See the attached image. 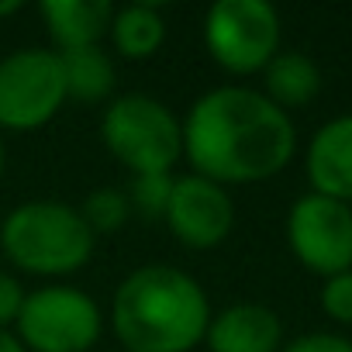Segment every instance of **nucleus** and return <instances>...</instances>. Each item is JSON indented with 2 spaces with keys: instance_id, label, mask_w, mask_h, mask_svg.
<instances>
[{
  "instance_id": "nucleus-4",
  "label": "nucleus",
  "mask_w": 352,
  "mask_h": 352,
  "mask_svg": "<svg viewBox=\"0 0 352 352\" xmlns=\"http://www.w3.org/2000/svg\"><path fill=\"white\" fill-rule=\"evenodd\" d=\"M104 145L121 159L135 176L169 173L184 155V124L173 111L145 94L118 97L100 121Z\"/></svg>"
},
{
  "instance_id": "nucleus-1",
  "label": "nucleus",
  "mask_w": 352,
  "mask_h": 352,
  "mask_svg": "<svg viewBox=\"0 0 352 352\" xmlns=\"http://www.w3.org/2000/svg\"><path fill=\"white\" fill-rule=\"evenodd\" d=\"M297 148L287 111L249 87L204 94L184 121V152L197 176L214 184H256L280 173Z\"/></svg>"
},
{
  "instance_id": "nucleus-3",
  "label": "nucleus",
  "mask_w": 352,
  "mask_h": 352,
  "mask_svg": "<svg viewBox=\"0 0 352 352\" xmlns=\"http://www.w3.org/2000/svg\"><path fill=\"white\" fill-rule=\"evenodd\" d=\"M0 245L8 259L38 276H63L80 270L94 252V232L83 214L69 204L32 201L14 208L0 228Z\"/></svg>"
},
{
  "instance_id": "nucleus-7",
  "label": "nucleus",
  "mask_w": 352,
  "mask_h": 352,
  "mask_svg": "<svg viewBox=\"0 0 352 352\" xmlns=\"http://www.w3.org/2000/svg\"><path fill=\"white\" fill-rule=\"evenodd\" d=\"M66 100L59 52L21 49L0 63V124L28 131L42 128Z\"/></svg>"
},
{
  "instance_id": "nucleus-14",
  "label": "nucleus",
  "mask_w": 352,
  "mask_h": 352,
  "mask_svg": "<svg viewBox=\"0 0 352 352\" xmlns=\"http://www.w3.org/2000/svg\"><path fill=\"white\" fill-rule=\"evenodd\" d=\"M59 63H63V76H66V97L94 104V100H104L111 94L114 66L100 45L66 49V52H59Z\"/></svg>"
},
{
  "instance_id": "nucleus-2",
  "label": "nucleus",
  "mask_w": 352,
  "mask_h": 352,
  "mask_svg": "<svg viewBox=\"0 0 352 352\" xmlns=\"http://www.w3.org/2000/svg\"><path fill=\"white\" fill-rule=\"evenodd\" d=\"M114 331L128 352H190L211 324L194 276L176 266H142L114 294Z\"/></svg>"
},
{
  "instance_id": "nucleus-15",
  "label": "nucleus",
  "mask_w": 352,
  "mask_h": 352,
  "mask_svg": "<svg viewBox=\"0 0 352 352\" xmlns=\"http://www.w3.org/2000/svg\"><path fill=\"white\" fill-rule=\"evenodd\" d=\"M111 38L118 45L121 56L128 59H148L162 38H166V25L159 18V11L152 4H128L121 11H114L111 18Z\"/></svg>"
},
{
  "instance_id": "nucleus-6",
  "label": "nucleus",
  "mask_w": 352,
  "mask_h": 352,
  "mask_svg": "<svg viewBox=\"0 0 352 352\" xmlns=\"http://www.w3.org/2000/svg\"><path fill=\"white\" fill-rule=\"evenodd\" d=\"M204 42L228 73L266 69L280 45V14L266 0H218L204 21Z\"/></svg>"
},
{
  "instance_id": "nucleus-10",
  "label": "nucleus",
  "mask_w": 352,
  "mask_h": 352,
  "mask_svg": "<svg viewBox=\"0 0 352 352\" xmlns=\"http://www.w3.org/2000/svg\"><path fill=\"white\" fill-rule=\"evenodd\" d=\"M307 180L314 194L352 201V114L331 118L307 145Z\"/></svg>"
},
{
  "instance_id": "nucleus-23",
  "label": "nucleus",
  "mask_w": 352,
  "mask_h": 352,
  "mask_svg": "<svg viewBox=\"0 0 352 352\" xmlns=\"http://www.w3.org/2000/svg\"><path fill=\"white\" fill-rule=\"evenodd\" d=\"M0 173H4V142H0Z\"/></svg>"
},
{
  "instance_id": "nucleus-12",
  "label": "nucleus",
  "mask_w": 352,
  "mask_h": 352,
  "mask_svg": "<svg viewBox=\"0 0 352 352\" xmlns=\"http://www.w3.org/2000/svg\"><path fill=\"white\" fill-rule=\"evenodd\" d=\"M111 0H42V21L59 42V52L97 45L111 32Z\"/></svg>"
},
{
  "instance_id": "nucleus-9",
  "label": "nucleus",
  "mask_w": 352,
  "mask_h": 352,
  "mask_svg": "<svg viewBox=\"0 0 352 352\" xmlns=\"http://www.w3.org/2000/svg\"><path fill=\"white\" fill-rule=\"evenodd\" d=\"M166 221L184 245L211 249L232 232L235 208L221 184L204 180V176L194 173V176H184V180H173Z\"/></svg>"
},
{
  "instance_id": "nucleus-5",
  "label": "nucleus",
  "mask_w": 352,
  "mask_h": 352,
  "mask_svg": "<svg viewBox=\"0 0 352 352\" xmlns=\"http://www.w3.org/2000/svg\"><path fill=\"white\" fill-rule=\"evenodd\" d=\"M18 342L32 352H87L100 335V307L73 287H42L25 294Z\"/></svg>"
},
{
  "instance_id": "nucleus-22",
  "label": "nucleus",
  "mask_w": 352,
  "mask_h": 352,
  "mask_svg": "<svg viewBox=\"0 0 352 352\" xmlns=\"http://www.w3.org/2000/svg\"><path fill=\"white\" fill-rule=\"evenodd\" d=\"M21 4H18V0H0V18H8V14H14Z\"/></svg>"
},
{
  "instance_id": "nucleus-11",
  "label": "nucleus",
  "mask_w": 352,
  "mask_h": 352,
  "mask_svg": "<svg viewBox=\"0 0 352 352\" xmlns=\"http://www.w3.org/2000/svg\"><path fill=\"white\" fill-rule=\"evenodd\" d=\"M283 324L273 314V307L242 300L225 307L208 324V345L211 352H276L280 349Z\"/></svg>"
},
{
  "instance_id": "nucleus-16",
  "label": "nucleus",
  "mask_w": 352,
  "mask_h": 352,
  "mask_svg": "<svg viewBox=\"0 0 352 352\" xmlns=\"http://www.w3.org/2000/svg\"><path fill=\"white\" fill-rule=\"evenodd\" d=\"M128 208H135L142 218L155 221V218H166V208H169V194H173V176L169 173H145V176H135L131 187H128Z\"/></svg>"
},
{
  "instance_id": "nucleus-19",
  "label": "nucleus",
  "mask_w": 352,
  "mask_h": 352,
  "mask_svg": "<svg viewBox=\"0 0 352 352\" xmlns=\"http://www.w3.org/2000/svg\"><path fill=\"white\" fill-rule=\"evenodd\" d=\"M21 304H25V290H21V283H18L11 273H0V331H4L11 321H18Z\"/></svg>"
},
{
  "instance_id": "nucleus-20",
  "label": "nucleus",
  "mask_w": 352,
  "mask_h": 352,
  "mask_svg": "<svg viewBox=\"0 0 352 352\" xmlns=\"http://www.w3.org/2000/svg\"><path fill=\"white\" fill-rule=\"evenodd\" d=\"M283 352H352V342L342 338V335L314 331V335H300V338H294Z\"/></svg>"
},
{
  "instance_id": "nucleus-17",
  "label": "nucleus",
  "mask_w": 352,
  "mask_h": 352,
  "mask_svg": "<svg viewBox=\"0 0 352 352\" xmlns=\"http://www.w3.org/2000/svg\"><path fill=\"white\" fill-rule=\"evenodd\" d=\"M128 197L121 194V190H111V187H104V190H94L90 197H87V204H83V221H87V228L97 235V232H118L121 225H124V218H128Z\"/></svg>"
},
{
  "instance_id": "nucleus-18",
  "label": "nucleus",
  "mask_w": 352,
  "mask_h": 352,
  "mask_svg": "<svg viewBox=\"0 0 352 352\" xmlns=\"http://www.w3.org/2000/svg\"><path fill=\"white\" fill-rule=\"evenodd\" d=\"M321 307L328 318L342 321V324H352V270L345 273H335L324 280L321 287Z\"/></svg>"
},
{
  "instance_id": "nucleus-13",
  "label": "nucleus",
  "mask_w": 352,
  "mask_h": 352,
  "mask_svg": "<svg viewBox=\"0 0 352 352\" xmlns=\"http://www.w3.org/2000/svg\"><path fill=\"white\" fill-rule=\"evenodd\" d=\"M321 90V69L304 52H276L266 63V97L287 111L314 100Z\"/></svg>"
},
{
  "instance_id": "nucleus-8",
  "label": "nucleus",
  "mask_w": 352,
  "mask_h": 352,
  "mask_svg": "<svg viewBox=\"0 0 352 352\" xmlns=\"http://www.w3.org/2000/svg\"><path fill=\"white\" fill-rule=\"evenodd\" d=\"M287 242L294 256L324 280L352 270V208L324 194L294 201L287 214Z\"/></svg>"
},
{
  "instance_id": "nucleus-21",
  "label": "nucleus",
  "mask_w": 352,
  "mask_h": 352,
  "mask_svg": "<svg viewBox=\"0 0 352 352\" xmlns=\"http://www.w3.org/2000/svg\"><path fill=\"white\" fill-rule=\"evenodd\" d=\"M0 352H25V345L11 331H0Z\"/></svg>"
}]
</instances>
